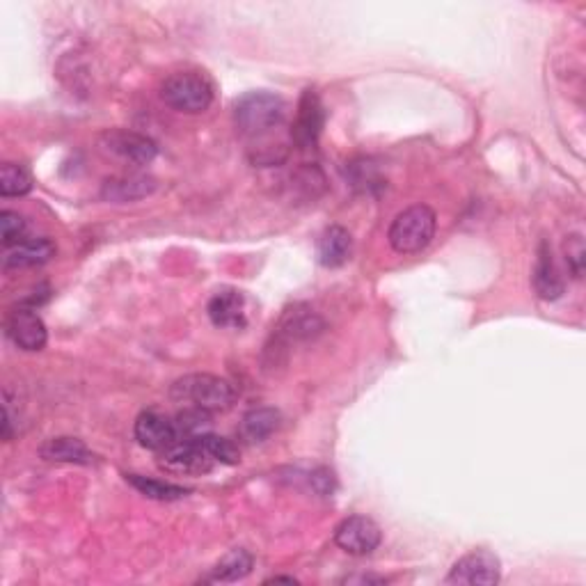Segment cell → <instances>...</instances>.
I'll return each instance as SVG.
<instances>
[{
	"label": "cell",
	"instance_id": "1",
	"mask_svg": "<svg viewBox=\"0 0 586 586\" xmlns=\"http://www.w3.org/2000/svg\"><path fill=\"white\" fill-rule=\"evenodd\" d=\"M287 120V104L273 92H250L236 101L234 122L245 138L266 140Z\"/></svg>",
	"mask_w": 586,
	"mask_h": 586
},
{
	"label": "cell",
	"instance_id": "2",
	"mask_svg": "<svg viewBox=\"0 0 586 586\" xmlns=\"http://www.w3.org/2000/svg\"><path fill=\"white\" fill-rule=\"evenodd\" d=\"M170 397L177 403L207 410V413H225L239 399V390L232 380L213 374H188L174 380Z\"/></svg>",
	"mask_w": 586,
	"mask_h": 586
},
{
	"label": "cell",
	"instance_id": "3",
	"mask_svg": "<svg viewBox=\"0 0 586 586\" xmlns=\"http://www.w3.org/2000/svg\"><path fill=\"white\" fill-rule=\"evenodd\" d=\"M435 227H438L435 211L426 207V204H415V207L403 209L392 220L387 241H390L392 250L399 252V255H417V252H422L431 245Z\"/></svg>",
	"mask_w": 586,
	"mask_h": 586
},
{
	"label": "cell",
	"instance_id": "4",
	"mask_svg": "<svg viewBox=\"0 0 586 586\" xmlns=\"http://www.w3.org/2000/svg\"><path fill=\"white\" fill-rule=\"evenodd\" d=\"M161 99L177 113L200 115L213 104V85L200 71H177L163 83Z\"/></svg>",
	"mask_w": 586,
	"mask_h": 586
},
{
	"label": "cell",
	"instance_id": "5",
	"mask_svg": "<svg viewBox=\"0 0 586 586\" xmlns=\"http://www.w3.org/2000/svg\"><path fill=\"white\" fill-rule=\"evenodd\" d=\"M502 580V564L493 552L474 550L458 559L451 573L447 575V584H465V586H493Z\"/></svg>",
	"mask_w": 586,
	"mask_h": 586
},
{
	"label": "cell",
	"instance_id": "6",
	"mask_svg": "<svg viewBox=\"0 0 586 586\" xmlns=\"http://www.w3.org/2000/svg\"><path fill=\"white\" fill-rule=\"evenodd\" d=\"M323 124H326V108L321 97L314 90H305L298 101L296 120L291 124V140L298 149H312L321 138Z\"/></svg>",
	"mask_w": 586,
	"mask_h": 586
},
{
	"label": "cell",
	"instance_id": "7",
	"mask_svg": "<svg viewBox=\"0 0 586 586\" xmlns=\"http://www.w3.org/2000/svg\"><path fill=\"white\" fill-rule=\"evenodd\" d=\"M380 541H383V532L367 516H348L335 529V543L344 552L353 554V557L371 554L378 548Z\"/></svg>",
	"mask_w": 586,
	"mask_h": 586
},
{
	"label": "cell",
	"instance_id": "8",
	"mask_svg": "<svg viewBox=\"0 0 586 586\" xmlns=\"http://www.w3.org/2000/svg\"><path fill=\"white\" fill-rule=\"evenodd\" d=\"M7 337L12 339L14 346H19L21 351L37 353L42 351L49 342V330H46V323L42 321L33 307H17L7 314L5 321Z\"/></svg>",
	"mask_w": 586,
	"mask_h": 586
},
{
	"label": "cell",
	"instance_id": "9",
	"mask_svg": "<svg viewBox=\"0 0 586 586\" xmlns=\"http://www.w3.org/2000/svg\"><path fill=\"white\" fill-rule=\"evenodd\" d=\"M101 147H104L108 154H113L133 165H149L158 156V145L152 138L126 129L106 131L104 136H101Z\"/></svg>",
	"mask_w": 586,
	"mask_h": 586
},
{
	"label": "cell",
	"instance_id": "10",
	"mask_svg": "<svg viewBox=\"0 0 586 586\" xmlns=\"http://www.w3.org/2000/svg\"><path fill=\"white\" fill-rule=\"evenodd\" d=\"M136 440L142 447L165 451L181 440L177 422L172 417L156 413V410H145L136 419Z\"/></svg>",
	"mask_w": 586,
	"mask_h": 586
},
{
	"label": "cell",
	"instance_id": "11",
	"mask_svg": "<svg viewBox=\"0 0 586 586\" xmlns=\"http://www.w3.org/2000/svg\"><path fill=\"white\" fill-rule=\"evenodd\" d=\"M161 458L163 467L184 474H207L213 470V465H216L200 445L197 435L195 438H181L177 445L165 449Z\"/></svg>",
	"mask_w": 586,
	"mask_h": 586
},
{
	"label": "cell",
	"instance_id": "12",
	"mask_svg": "<svg viewBox=\"0 0 586 586\" xmlns=\"http://www.w3.org/2000/svg\"><path fill=\"white\" fill-rule=\"evenodd\" d=\"M326 323L316 312H312L310 307L305 305H296L293 310L284 312L280 319V326H277V342L282 344H293V342H307V339H314L316 335H321Z\"/></svg>",
	"mask_w": 586,
	"mask_h": 586
},
{
	"label": "cell",
	"instance_id": "13",
	"mask_svg": "<svg viewBox=\"0 0 586 586\" xmlns=\"http://www.w3.org/2000/svg\"><path fill=\"white\" fill-rule=\"evenodd\" d=\"M209 319L213 326L239 330L248 323V312H245V296L236 289H223L209 300Z\"/></svg>",
	"mask_w": 586,
	"mask_h": 586
},
{
	"label": "cell",
	"instance_id": "14",
	"mask_svg": "<svg viewBox=\"0 0 586 586\" xmlns=\"http://www.w3.org/2000/svg\"><path fill=\"white\" fill-rule=\"evenodd\" d=\"M156 188L158 184L154 177H147V174H129V177L108 179L104 184V190H101V197L115 204H126L145 200V197L154 195Z\"/></svg>",
	"mask_w": 586,
	"mask_h": 586
},
{
	"label": "cell",
	"instance_id": "15",
	"mask_svg": "<svg viewBox=\"0 0 586 586\" xmlns=\"http://www.w3.org/2000/svg\"><path fill=\"white\" fill-rule=\"evenodd\" d=\"M534 289L538 293V298L543 300H557L564 296V280H561L559 268L554 264L552 248L548 241L538 245V257L534 266Z\"/></svg>",
	"mask_w": 586,
	"mask_h": 586
},
{
	"label": "cell",
	"instance_id": "16",
	"mask_svg": "<svg viewBox=\"0 0 586 586\" xmlns=\"http://www.w3.org/2000/svg\"><path fill=\"white\" fill-rule=\"evenodd\" d=\"M55 243L51 239H28L17 248L5 250L3 268L5 271H19V268H35L55 257Z\"/></svg>",
	"mask_w": 586,
	"mask_h": 586
},
{
	"label": "cell",
	"instance_id": "17",
	"mask_svg": "<svg viewBox=\"0 0 586 586\" xmlns=\"http://www.w3.org/2000/svg\"><path fill=\"white\" fill-rule=\"evenodd\" d=\"M39 456L49 463H69V465H92L94 454L92 449L85 445L83 440L69 438V435H60V438L46 440L39 447Z\"/></svg>",
	"mask_w": 586,
	"mask_h": 586
},
{
	"label": "cell",
	"instance_id": "18",
	"mask_svg": "<svg viewBox=\"0 0 586 586\" xmlns=\"http://www.w3.org/2000/svg\"><path fill=\"white\" fill-rule=\"evenodd\" d=\"M353 239L342 225H330L319 239V261L326 268H339L351 259Z\"/></svg>",
	"mask_w": 586,
	"mask_h": 586
},
{
	"label": "cell",
	"instance_id": "19",
	"mask_svg": "<svg viewBox=\"0 0 586 586\" xmlns=\"http://www.w3.org/2000/svg\"><path fill=\"white\" fill-rule=\"evenodd\" d=\"M280 422L282 417L275 408H255L250 413H245V417L241 419L239 435L248 445H261V442H266L280 429Z\"/></svg>",
	"mask_w": 586,
	"mask_h": 586
},
{
	"label": "cell",
	"instance_id": "20",
	"mask_svg": "<svg viewBox=\"0 0 586 586\" xmlns=\"http://www.w3.org/2000/svg\"><path fill=\"white\" fill-rule=\"evenodd\" d=\"M252 566H255L252 554L243 548H236L232 552H227L225 557L218 561L216 568L211 570L209 582H241L252 573Z\"/></svg>",
	"mask_w": 586,
	"mask_h": 586
},
{
	"label": "cell",
	"instance_id": "21",
	"mask_svg": "<svg viewBox=\"0 0 586 586\" xmlns=\"http://www.w3.org/2000/svg\"><path fill=\"white\" fill-rule=\"evenodd\" d=\"M126 481H129L140 495L149 497V500H158V502H174L190 493L188 488L177 486V483L147 479V477H140V474H126Z\"/></svg>",
	"mask_w": 586,
	"mask_h": 586
},
{
	"label": "cell",
	"instance_id": "22",
	"mask_svg": "<svg viewBox=\"0 0 586 586\" xmlns=\"http://www.w3.org/2000/svg\"><path fill=\"white\" fill-rule=\"evenodd\" d=\"M33 190V177L30 172L17 163L0 165V195L3 197H23Z\"/></svg>",
	"mask_w": 586,
	"mask_h": 586
},
{
	"label": "cell",
	"instance_id": "23",
	"mask_svg": "<svg viewBox=\"0 0 586 586\" xmlns=\"http://www.w3.org/2000/svg\"><path fill=\"white\" fill-rule=\"evenodd\" d=\"M346 177L351 181V186L360 193H374V190H380L385 186L383 177L378 174V168L367 158H360V161H353L348 165Z\"/></svg>",
	"mask_w": 586,
	"mask_h": 586
},
{
	"label": "cell",
	"instance_id": "24",
	"mask_svg": "<svg viewBox=\"0 0 586 586\" xmlns=\"http://www.w3.org/2000/svg\"><path fill=\"white\" fill-rule=\"evenodd\" d=\"M197 440H200V445L204 447V451H207L209 458L216 465H236L239 463L241 451L232 440L220 438V435H213V433L197 435Z\"/></svg>",
	"mask_w": 586,
	"mask_h": 586
},
{
	"label": "cell",
	"instance_id": "25",
	"mask_svg": "<svg viewBox=\"0 0 586 586\" xmlns=\"http://www.w3.org/2000/svg\"><path fill=\"white\" fill-rule=\"evenodd\" d=\"M0 236H3V248H17L23 241H28V223L17 211L0 213Z\"/></svg>",
	"mask_w": 586,
	"mask_h": 586
},
{
	"label": "cell",
	"instance_id": "26",
	"mask_svg": "<svg viewBox=\"0 0 586 586\" xmlns=\"http://www.w3.org/2000/svg\"><path fill=\"white\" fill-rule=\"evenodd\" d=\"M211 413L207 410H200V408H193L188 406L184 413H179L174 417V422H177V429L181 438H195V435H202V433H209V426H211Z\"/></svg>",
	"mask_w": 586,
	"mask_h": 586
},
{
	"label": "cell",
	"instance_id": "27",
	"mask_svg": "<svg viewBox=\"0 0 586 586\" xmlns=\"http://www.w3.org/2000/svg\"><path fill=\"white\" fill-rule=\"evenodd\" d=\"M564 252H566V264L570 268V273H573L575 280H580L586 266V250H584L582 234H570L564 243Z\"/></svg>",
	"mask_w": 586,
	"mask_h": 586
},
{
	"label": "cell",
	"instance_id": "28",
	"mask_svg": "<svg viewBox=\"0 0 586 586\" xmlns=\"http://www.w3.org/2000/svg\"><path fill=\"white\" fill-rule=\"evenodd\" d=\"M312 483L319 495H330L335 490V479H332V472L328 470H316L312 474Z\"/></svg>",
	"mask_w": 586,
	"mask_h": 586
},
{
	"label": "cell",
	"instance_id": "29",
	"mask_svg": "<svg viewBox=\"0 0 586 586\" xmlns=\"http://www.w3.org/2000/svg\"><path fill=\"white\" fill-rule=\"evenodd\" d=\"M348 584H383L385 577H374V575H358V577H346Z\"/></svg>",
	"mask_w": 586,
	"mask_h": 586
},
{
	"label": "cell",
	"instance_id": "30",
	"mask_svg": "<svg viewBox=\"0 0 586 586\" xmlns=\"http://www.w3.org/2000/svg\"><path fill=\"white\" fill-rule=\"evenodd\" d=\"M273 582H287V584H296V580L293 577H271L266 584H273Z\"/></svg>",
	"mask_w": 586,
	"mask_h": 586
}]
</instances>
